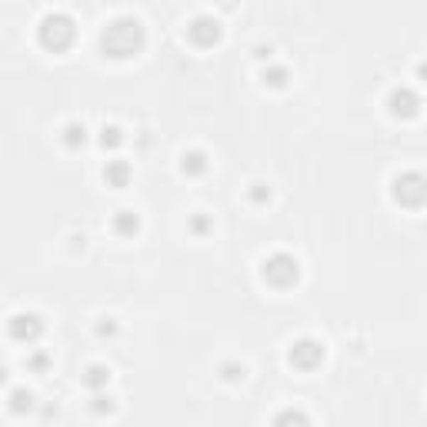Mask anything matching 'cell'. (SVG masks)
Segmentation results:
<instances>
[{"label": "cell", "instance_id": "cell-23", "mask_svg": "<svg viewBox=\"0 0 427 427\" xmlns=\"http://www.w3.org/2000/svg\"><path fill=\"white\" fill-rule=\"evenodd\" d=\"M97 334H100V337H114V334H117V320H114V318H104V320L97 324Z\"/></svg>", "mask_w": 427, "mask_h": 427}, {"label": "cell", "instance_id": "cell-16", "mask_svg": "<svg viewBox=\"0 0 427 427\" xmlns=\"http://www.w3.org/2000/svg\"><path fill=\"white\" fill-rule=\"evenodd\" d=\"M124 144V131L117 124H104V131H100V147L104 151H117Z\"/></svg>", "mask_w": 427, "mask_h": 427}, {"label": "cell", "instance_id": "cell-17", "mask_svg": "<svg viewBox=\"0 0 427 427\" xmlns=\"http://www.w3.org/2000/svg\"><path fill=\"white\" fill-rule=\"evenodd\" d=\"M90 411H94L97 417H104V414H114V411H117V404H114V397H110V394H104V391H94Z\"/></svg>", "mask_w": 427, "mask_h": 427}, {"label": "cell", "instance_id": "cell-6", "mask_svg": "<svg viewBox=\"0 0 427 427\" xmlns=\"http://www.w3.org/2000/svg\"><path fill=\"white\" fill-rule=\"evenodd\" d=\"M224 40V27H220L217 17L210 13H200L187 23V44L198 47V50H214V47Z\"/></svg>", "mask_w": 427, "mask_h": 427}, {"label": "cell", "instance_id": "cell-25", "mask_svg": "<svg viewBox=\"0 0 427 427\" xmlns=\"http://www.w3.org/2000/svg\"><path fill=\"white\" fill-rule=\"evenodd\" d=\"M254 54L261 57V60H271V54H274V50H271V47H257V50H254Z\"/></svg>", "mask_w": 427, "mask_h": 427}, {"label": "cell", "instance_id": "cell-9", "mask_svg": "<svg viewBox=\"0 0 427 427\" xmlns=\"http://www.w3.org/2000/svg\"><path fill=\"white\" fill-rule=\"evenodd\" d=\"M131 177H134L131 164H127V161H121V157H114V161H107V164H104V184L114 187V190H124V187L131 184Z\"/></svg>", "mask_w": 427, "mask_h": 427}, {"label": "cell", "instance_id": "cell-20", "mask_svg": "<svg viewBox=\"0 0 427 427\" xmlns=\"http://www.w3.org/2000/svg\"><path fill=\"white\" fill-rule=\"evenodd\" d=\"M187 227H190V234H198V237H204V234H210V227H214V224H210L207 214H194Z\"/></svg>", "mask_w": 427, "mask_h": 427}, {"label": "cell", "instance_id": "cell-21", "mask_svg": "<svg viewBox=\"0 0 427 427\" xmlns=\"http://www.w3.org/2000/svg\"><path fill=\"white\" fill-rule=\"evenodd\" d=\"M27 367H31L33 374H44L47 367H50V357H47L44 351H37V354H31V357H27Z\"/></svg>", "mask_w": 427, "mask_h": 427}, {"label": "cell", "instance_id": "cell-4", "mask_svg": "<svg viewBox=\"0 0 427 427\" xmlns=\"http://www.w3.org/2000/svg\"><path fill=\"white\" fill-rule=\"evenodd\" d=\"M391 200L404 210H421L427 204V177L421 171H401L391 180Z\"/></svg>", "mask_w": 427, "mask_h": 427}, {"label": "cell", "instance_id": "cell-12", "mask_svg": "<svg viewBox=\"0 0 427 427\" xmlns=\"http://www.w3.org/2000/svg\"><path fill=\"white\" fill-rule=\"evenodd\" d=\"M261 84L271 90H284L287 84H291V70H287L284 64H271V60H267V67L261 70Z\"/></svg>", "mask_w": 427, "mask_h": 427}, {"label": "cell", "instance_id": "cell-18", "mask_svg": "<svg viewBox=\"0 0 427 427\" xmlns=\"http://www.w3.org/2000/svg\"><path fill=\"white\" fill-rule=\"evenodd\" d=\"M220 377L227 384H237V381H244L247 377V367L244 364H237V361H224L220 364Z\"/></svg>", "mask_w": 427, "mask_h": 427}, {"label": "cell", "instance_id": "cell-1", "mask_svg": "<svg viewBox=\"0 0 427 427\" xmlns=\"http://www.w3.org/2000/svg\"><path fill=\"white\" fill-rule=\"evenodd\" d=\"M97 47L100 57H107V60H131L147 47V31L137 17H114L104 23Z\"/></svg>", "mask_w": 427, "mask_h": 427}, {"label": "cell", "instance_id": "cell-22", "mask_svg": "<svg viewBox=\"0 0 427 427\" xmlns=\"http://www.w3.org/2000/svg\"><path fill=\"white\" fill-rule=\"evenodd\" d=\"M291 421H297V424H307L310 417H307L304 411H281V414H274V424H291Z\"/></svg>", "mask_w": 427, "mask_h": 427}, {"label": "cell", "instance_id": "cell-11", "mask_svg": "<svg viewBox=\"0 0 427 427\" xmlns=\"http://www.w3.org/2000/svg\"><path fill=\"white\" fill-rule=\"evenodd\" d=\"M210 171V161L204 151H184L180 153V174L184 177H204Z\"/></svg>", "mask_w": 427, "mask_h": 427}, {"label": "cell", "instance_id": "cell-3", "mask_svg": "<svg viewBox=\"0 0 427 427\" xmlns=\"http://www.w3.org/2000/svg\"><path fill=\"white\" fill-rule=\"evenodd\" d=\"M301 261H297L294 254L287 251H277L271 257H264L261 264V281L267 287H274V291H291V287L301 284Z\"/></svg>", "mask_w": 427, "mask_h": 427}, {"label": "cell", "instance_id": "cell-15", "mask_svg": "<svg viewBox=\"0 0 427 427\" xmlns=\"http://www.w3.org/2000/svg\"><path fill=\"white\" fill-rule=\"evenodd\" d=\"M7 407H11L13 414H27V411H33V394L27 391V387H13Z\"/></svg>", "mask_w": 427, "mask_h": 427}, {"label": "cell", "instance_id": "cell-13", "mask_svg": "<svg viewBox=\"0 0 427 427\" xmlns=\"http://www.w3.org/2000/svg\"><path fill=\"white\" fill-rule=\"evenodd\" d=\"M60 144H64L67 151H80V147L87 144V127H84V124H77V121L64 124V131H60Z\"/></svg>", "mask_w": 427, "mask_h": 427}, {"label": "cell", "instance_id": "cell-8", "mask_svg": "<svg viewBox=\"0 0 427 427\" xmlns=\"http://www.w3.org/2000/svg\"><path fill=\"white\" fill-rule=\"evenodd\" d=\"M7 334H11V340H17V344H33V340L44 337V318L33 314V310H21V314H13V318L7 320Z\"/></svg>", "mask_w": 427, "mask_h": 427}, {"label": "cell", "instance_id": "cell-2", "mask_svg": "<svg viewBox=\"0 0 427 427\" xmlns=\"http://www.w3.org/2000/svg\"><path fill=\"white\" fill-rule=\"evenodd\" d=\"M37 44L44 47L47 54H67L77 44V21L70 13H44L37 23Z\"/></svg>", "mask_w": 427, "mask_h": 427}, {"label": "cell", "instance_id": "cell-14", "mask_svg": "<svg viewBox=\"0 0 427 427\" xmlns=\"http://www.w3.org/2000/svg\"><path fill=\"white\" fill-rule=\"evenodd\" d=\"M80 381H84L87 391H104V387L110 384V367H104V364H90L87 371L80 374Z\"/></svg>", "mask_w": 427, "mask_h": 427}, {"label": "cell", "instance_id": "cell-24", "mask_svg": "<svg viewBox=\"0 0 427 427\" xmlns=\"http://www.w3.org/2000/svg\"><path fill=\"white\" fill-rule=\"evenodd\" d=\"M414 74H417V80H421V84H427V60H421V64L414 67Z\"/></svg>", "mask_w": 427, "mask_h": 427}, {"label": "cell", "instance_id": "cell-19", "mask_svg": "<svg viewBox=\"0 0 427 427\" xmlns=\"http://www.w3.org/2000/svg\"><path fill=\"white\" fill-rule=\"evenodd\" d=\"M247 198H251V204H271V187L267 184H251V190H247Z\"/></svg>", "mask_w": 427, "mask_h": 427}, {"label": "cell", "instance_id": "cell-5", "mask_svg": "<svg viewBox=\"0 0 427 427\" xmlns=\"http://www.w3.org/2000/svg\"><path fill=\"white\" fill-rule=\"evenodd\" d=\"M328 357V347L320 344L318 337H297L291 347H287V364L301 374H314Z\"/></svg>", "mask_w": 427, "mask_h": 427}, {"label": "cell", "instance_id": "cell-10", "mask_svg": "<svg viewBox=\"0 0 427 427\" xmlns=\"http://www.w3.org/2000/svg\"><path fill=\"white\" fill-rule=\"evenodd\" d=\"M110 230H114L117 237H137V234H141V214H134V210H117L114 220H110Z\"/></svg>", "mask_w": 427, "mask_h": 427}, {"label": "cell", "instance_id": "cell-7", "mask_svg": "<svg viewBox=\"0 0 427 427\" xmlns=\"http://www.w3.org/2000/svg\"><path fill=\"white\" fill-rule=\"evenodd\" d=\"M387 114L394 121H414L417 114H421V94L414 87H407V84L391 87V94H387Z\"/></svg>", "mask_w": 427, "mask_h": 427}]
</instances>
